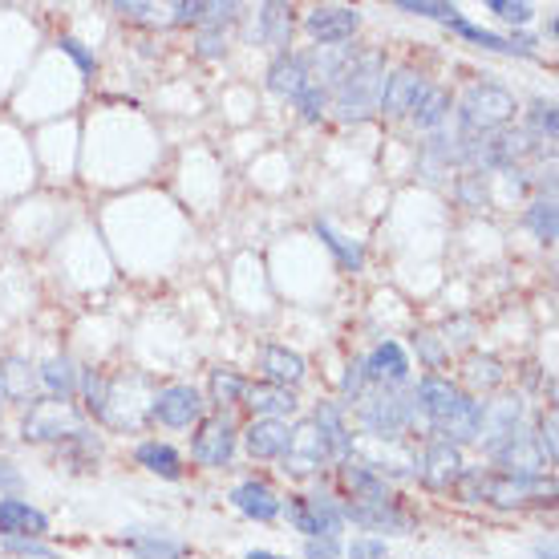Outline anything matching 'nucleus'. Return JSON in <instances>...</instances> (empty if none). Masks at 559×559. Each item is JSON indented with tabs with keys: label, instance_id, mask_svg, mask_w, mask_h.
I'll list each match as a JSON object with an SVG mask.
<instances>
[{
	"label": "nucleus",
	"instance_id": "nucleus-1",
	"mask_svg": "<svg viewBox=\"0 0 559 559\" xmlns=\"http://www.w3.org/2000/svg\"><path fill=\"white\" fill-rule=\"evenodd\" d=\"M462 495L466 503H490V507H527V503H551L556 499V478L547 475H503V471H478L462 475Z\"/></svg>",
	"mask_w": 559,
	"mask_h": 559
},
{
	"label": "nucleus",
	"instance_id": "nucleus-2",
	"mask_svg": "<svg viewBox=\"0 0 559 559\" xmlns=\"http://www.w3.org/2000/svg\"><path fill=\"white\" fill-rule=\"evenodd\" d=\"M381 90H385V61H381V53H357V61L345 70V78L333 85L329 106L336 110L341 122H365L381 106Z\"/></svg>",
	"mask_w": 559,
	"mask_h": 559
},
{
	"label": "nucleus",
	"instance_id": "nucleus-3",
	"mask_svg": "<svg viewBox=\"0 0 559 559\" xmlns=\"http://www.w3.org/2000/svg\"><path fill=\"white\" fill-rule=\"evenodd\" d=\"M357 426H361V438H378V442H402V433L414 426V393L402 390H381V385H369L357 402Z\"/></svg>",
	"mask_w": 559,
	"mask_h": 559
},
{
	"label": "nucleus",
	"instance_id": "nucleus-4",
	"mask_svg": "<svg viewBox=\"0 0 559 559\" xmlns=\"http://www.w3.org/2000/svg\"><path fill=\"white\" fill-rule=\"evenodd\" d=\"M515 94H507L503 85L475 82L459 102V134L462 139H483V134H499L507 122L515 118Z\"/></svg>",
	"mask_w": 559,
	"mask_h": 559
},
{
	"label": "nucleus",
	"instance_id": "nucleus-5",
	"mask_svg": "<svg viewBox=\"0 0 559 559\" xmlns=\"http://www.w3.org/2000/svg\"><path fill=\"white\" fill-rule=\"evenodd\" d=\"M21 438L25 442H90V426H85L82 409L73 402H33L21 421Z\"/></svg>",
	"mask_w": 559,
	"mask_h": 559
},
{
	"label": "nucleus",
	"instance_id": "nucleus-6",
	"mask_svg": "<svg viewBox=\"0 0 559 559\" xmlns=\"http://www.w3.org/2000/svg\"><path fill=\"white\" fill-rule=\"evenodd\" d=\"M324 462H329V447H324L317 421L305 418L296 421V426H288V447L280 454V471L288 478H312L321 475Z\"/></svg>",
	"mask_w": 559,
	"mask_h": 559
},
{
	"label": "nucleus",
	"instance_id": "nucleus-7",
	"mask_svg": "<svg viewBox=\"0 0 559 559\" xmlns=\"http://www.w3.org/2000/svg\"><path fill=\"white\" fill-rule=\"evenodd\" d=\"M236 421L227 414H215V418L199 421L195 438H191V459L207 471H224L227 462L236 459Z\"/></svg>",
	"mask_w": 559,
	"mask_h": 559
},
{
	"label": "nucleus",
	"instance_id": "nucleus-8",
	"mask_svg": "<svg viewBox=\"0 0 559 559\" xmlns=\"http://www.w3.org/2000/svg\"><path fill=\"white\" fill-rule=\"evenodd\" d=\"M203 409H207V402L195 385H163L151 402V418L163 421L167 430H191L203 421Z\"/></svg>",
	"mask_w": 559,
	"mask_h": 559
},
{
	"label": "nucleus",
	"instance_id": "nucleus-9",
	"mask_svg": "<svg viewBox=\"0 0 559 559\" xmlns=\"http://www.w3.org/2000/svg\"><path fill=\"white\" fill-rule=\"evenodd\" d=\"M462 475H466V462H462V450L442 442V438H433L430 447L421 450L418 459V478L426 483L430 490H450L459 487Z\"/></svg>",
	"mask_w": 559,
	"mask_h": 559
},
{
	"label": "nucleus",
	"instance_id": "nucleus-10",
	"mask_svg": "<svg viewBox=\"0 0 559 559\" xmlns=\"http://www.w3.org/2000/svg\"><path fill=\"white\" fill-rule=\"evenodd\" d=\"M308 37L317 45H345L357 37L361 28V13L357 9H345V4H321L305 16Z\"/></svg>",
	"mask_w": 559,
	"mask_h": 559
},
{
	"label": "nucleus",
	"instance_id": "nucleus-11",
	"mask_svg": "<svg viewBox=\"0 0 559 559\" xmlns=\"http://www.w3.org/2000/svg\"><path fill=\"white\" fill-rule=\"evenodd\" d=\"M487 454L495 466H503V475H544L547 471L532 430H519L511 438H503V442H495V447H487Z\"/></svg>",
	"mask_w": 559,
	"mask_h": 559
},
{
	"label": "nucleus",
	"instance_id": "nucleus-12",
	"mask_svg": "<svg viewBox=\"0 0 559 559\" xmlns=\"http://www.w3.org/2000/svg\"><path fill=\"white\" fill-rule=\"evenodd\" d=\"M341 511H345V523H357L361 532H385V535L409 532V515L393 503V499H385V503H361V499H349V503H341Z\"/></svg>",
	"mask_w": 559,
	"mask_h": 559
},
{
	"label": "nucleus",
	"instance_id": "nucleus-13",
	"mask_svg": "<svg viewBox=\"0 0 559 559\" xmlns=\"http://www.w3.org/2000/svg\"><path fill=\"white\" fill-rule=\"evenodd\" d=\"M365 378L381 390H402L409 381V357L397 341H381L378 349L365 357Z\"/></svg>",
	"mask_w": 559,
	"mask_h": 559
},
{
	"label": "nucleus",
	"instance_id": "nucleus-14",
	"mask_svg": "<svg viewBox=\"0 0 559 559\" xmlns=\"http://www.w3.org/2000/svg\"><path fill=\"white\" fill-rule=\"evenodd\" d=\"M450 33H459L462 41L478 45V49H487V53H507V57H535V37H499V33H490V28L475 25V21H466V16H454L450 21Z\"/></svg>",
	"mask_w": 559,
	"mask_h": 559
},
{
	"label": "nucleus",
	"instance_id": "nucleus-15",
	"mask_svg": "<svg viewBox=\"0 0 559 559\" xmlns=\"http://www.w3.org/2000/svg\"><path fill=\"white\" fill-rule=\"evenodd\" d=\"M0 535L4 539H45L49 535V519L25 499H0Z\"/></svg>",
	"mask_w": 559,
	"mask_h": 559
},
{
	"label": "nucleus",
	"instance_id": "nucleus-16",
	"mask_svg": "<svg viewBox=\"0 0 559 559\" xmlns=\"http://www.w3.org/2000/svg\"><path fill=\"white\" fill-rule=\"evenodd\" d=\"M243 406L252 409L255 418H276V421H288L300 409L293 390H284V385H272V381H248V390H243Z\"/></svg>",
	"mask_w": 559,
	"mask_h": 559
},
{
	"label": "nucleus",
	"instance_id": "nucleus-17",
	"mask_svg": "<svg viewBox=\"0 0 559 559\" xmlns=\"http://www.w3.org/2000/svg\"><path fill=\"white\" fill-rule=\"evenodd\" d=\"M426 90V78H421L418 70H393L390 78H385V90H381V106L378 110L385 114V118H406L409 110H414V102H418V94Z\"/></svg>",
	"mask_w": 559,
	"mask_h": 559
},
{
	"label": "nucleus",
	"instance_id": "nucleus-18",
	"mask_svg": "<svg viewBox=\"0 0 559 559\" xmlns=\"http://www.w3.org/2000/svg\"><path fill=\"white\" fill-rule=\"evenodd\" d=\"M231 503H236L239 515L255 519V523H272V519L280 515L284 499H280L276 490L267 487L264 478H248V483H239V487L231 490Z\"/></svg>",
	"mask_w": 559,
	"mask_h": 559
},
{
	"label": "nucleus",
	"instance_id": "nucleus-19",
	"mask_svg": "<svg viewBox=\"0 0 559 559\" xmlns=\"http://www.w3.org/2000/svg\"><path fill=\"white\" fill-rule=\"evenodd\" d=\"M288 447V421H276V418H252V426L243 430V450L260 462H272L284 454Z\"/></svg>",
	"mask_w": 559,
	"mask_h": 559
},
{
	"label": "nucleus",
	"instance_id": "nucleus-20",
	"mask_svg": "<svg viewBox=\"0 0 559 559\" xmlns=\"http://www.w3.org/2000/svg\"><path fill=\"white\" fill-rule=\"evenodd\" d=\"M312 421H317L324 447H329V459H333V462L349 459L353 433H349V426H345V409H341V402H321V406H317V414H312Z\"/></svg>",
	"mask_w": 559,
	"mask_h": 559
},
{
	"label": "nucleus",
	"instance_id": "nucleus-21",
	"mask_svg": "<svg viewBox=\"0 0 559 559\" xmlns=\"http://www.w3.org/2000/svg\"><path fill=\"white\" fill-rule=\"evenodd\" d=\"M260 369H264V378L272 385H284V390H296L308 373L305 357L296 349H288V345H267L264 357H260Z\"/></svg>",
	"mask_w": 559,
	"mask_h": 559
},
{
	"label": "nucleus",
	"instance_id": "nucleus-22",
	"mask_svg": "<svg viewBox=\"0 0 559 559\" xmlns=\"http://www.w3.org/2000/svg\"><path fill=\"white\" fill-rule=\"evenodd\" d=\"M308 82H312V78H308L305 53H280L276 61H272V70H267V90H272L276 98L293 102Z\"/></svg>",
	"mask_w": 559,
	"mask_h": 559
},
{
	"label": "nucleus",
	"instance_id": "nucleus-23",
	"mask_svg": "<svg viewBox=\"0 0 559 559\" xmlns=\"http://www.w3.org/2000/svg\"><path fill=\"white\" fill-rule=\"evenodd\" d=\"M37 373H33V365L25 357H9V361L0 365V397H9V402H21V406H33L37 402Z\"/></svg>",
	"mask_w": 559,
	"mask_h": 559
},
{
	"label": "nucleus",
	"instance_id": "nucleus-24",
	"mask_svg": "<svg viewBox=\"0 0 559 559\" xmlns=\"http://www.w3.org/2000/svg\"><path fill=\"white\" fill-rule=\"evenodd\" d=\"M341 483H345V490H349L353 499H361V503H385V499H390V483L353 459L341 462Z\"/></svg>",
	"mask_w": 559,
	"mask_h": 559
},
{
	"label": "nucleus",
	"instance_id": "nucleus-25",
	"mask_svg": "<svg viewBox=\"0 0 559 559\" xmlns=\"http://www.w3.org/2000/svg\"><path fill=\"white\" fill-rule=\"evenodd\" d=\"M118 544L127 547V551H134L139 559H182V556H187V547H182L179 539L158 535V532H142V527H134V532H122V535H118Z\"/></svg>",
	"mask_w": 559,
	"mask_h": 559
},
{
	"label": "nucleus",
	"instance_id": "nucleus-26",
	"mask_svg": "<svg viewBox=\"0 0 559 559\" xmlns=\"http://www.w3.org/2000/svg\"><path fill=\"white\" fill-rule=\"evenodd\" d=\"M134 459H139L142 471L167 478V483H179V478H182V454L170 447V442H158V438H151V442H139Z\"/></svg>",
	"mask_w": 559,
	"mask_h": 559
},
{
	"label": "nucleus",
	"instance_id": "nucleus-27",
	"mask_svg": "<svg viewBox=\"0 0 559 559\" xmlns=\"http://www.w3.org/2000/svg\"><path fill=\"white\" fill-rule=\"evenodd\" d=\"M450 94L442 90V85H430L426 82V90L418 94V102H414V110H409V118H414V127L418 130H442L450 118Z\"/></svg>",
	"mask_w": 559,
	"mask_h": 559
},
{
	"label": "nucleus",
	"instance_id": "nucleus-28",
	"mask_svg": "<svg viewBox=\"0 0 559 559\" xmlns=\"http://www.w3.org/2000/svg\"><path fill=\"white\" fill-rule=\"evenodd\" d=\"M37 381H41L53 402H70L73 393H78V369H73L70 357H49L37 369Z\"/></svg>",
	"mask_w": 559,
	"mask_h": 559
},
{
	"label": "nucleus",
	"instance_id": "nucleus-29",
	"mask_svg": "<svg viewBox=\"0 0 559 559\" xmlns=\"http://www.w3.org/2000/svg\"><path fill=\"white\" fill-rule=\"evenodd\" d=\"M317 236L324 239V248L336 255V264L345 267V272H361V264H365V252H361V243L357 239H349V236H341L329 219H317Z\"/></svg>",
	"mask_w": 559,
	"mask_h": 559
},
{
	"label": "nucleus",
	"instance_id": "nucleus-30",
	"mask_svg": "<svg viewBox=\"0 0 559 559\" xmlns=\"http://www.w3.org/2000/svg\"><path fill=\"white\" fill-rule=\"evenodd\" d=\"M293 9L288 4H264L260 9V37H264L267 45H276V49H284V45H293Z\"/></svg>",
	"mask_w": 559,
	"mask_h": 559
},
{
	"label": "nucleus",
	"instance_id": "nucleus-31",
	"mask_svg": "<svg viewBox=\"0 0 559 559\" xmlns=\"http://www.w3.org/2000/svg\"><path fill=\"white\" fill-rule=\"evenodd\" d=\"M308 511L317 519V532L329 535V539H341V527H345V511H341V499H333L329 490H317V495H305Z\"/></svg>",
	"mask_w": 559,
	"mask_h": 559
},
{
	"label": "nucleus",
	"instance_id": "nucleus-32",
	"mask_svg": "<svg viewBox=\"0 0 559 559\" xmlns=\"http://www.w3.org/2000/svg\"><path fill=\"white\" fill-rule=\"evenodd\" d=\"M211 402L219 406V414H227L231 406L243 402V390H248V381L239 378L236 369H211Z\"/></svg>",
	"mask_w": 559,
	"mask_h": 559
},
{
	"label": "nucleus",
	"instance_id": "nucleus-33",
	"mask_svg": "<svg viewBox=\"0 0 559 559\" xmlns=\"http://www.w3.org/2000/svg\"><path fill=\"white\" fill-rule=\"evenodd\" d=\"M527 227L535 231V239H539V243H556V236H559L556 199H551V195L532 199V207H527Z\"/></svg>",
	"mask_w": 559,
	"mask_h": 559
},
{
	"label": "nucleus",
	"instance_id": "nucleus-34",
	"mask_svg": "<svg viewBox=\"0 0 559 559\" xmlns=\"http://www.w3.org/2000/svg\"><path fill=\"white\" fill-rule=\"evenodd\" d=\"M503 365L495 361V357H487V353H483V357H471V361H466V385H471V390H499V385H503Z\"/></svg>",
	"mask_w": 559,
	"mask_h": 559
},
{
	"label": "nucleus",
	"instance_id": "nucleus-35",
	"mask_svg": "<svg viewBox=\"0 0 559 559\" xmlns=\"http://www.w3.org/2000/svg\"><path fill=\"white\" fill-rule=\"evenodd\" d=\"M78 390L85 393V409L94 414V418H106V393H110V381L102 378L98 369H85L82 378H78Z\"/></svg>",
	"mask_w": 559,
	"mask_h": 559
},
{
	"label": "nucleus",
	"instance_id": "nucleus-36",
	"mask_svg": "<svg viewBox=\"0 0 559 559\" xmlns=\"http://www.w3.org/2000/svg\"><path fill=\"white\" fill-rule=\"evenodd\" d=\"M365 390H369V378H365V357H353V361L345 365V378H341V409L357 406Z\"/></svg>",
	"mask_w": 559,
	"mask_h": 559
},
{
	"label": "nucleus",
	"instance_id": "nucleus-37",
	"mask_svg": "<svg viewBox=\"0 0 559 559\" xmlns=\"http://www.w3.org/2000/svg\"><path fill=\"white\" fill-rule=\"evenodd\" d=\"M293 102H296V110H300L305 122H321L324 114H329V90L317 85V82H308Z\"/></svg>",
	"mask_w": 559,
	"mask_h": 559
},
{
	"label": "nucleus",
	"instance_id": "nucleus-38",
	"mask_svg": "<svg viewBox=\"0 0 559 559\" xmlns=\"http://www.w3.org/2000/svg\"><path fill=\"white\" fill-rule=\"evenodd\" d=\"M397 13H409V16H426V21H454L459 9L447 4V0H397Z\"/></svg>",
	"mask_w": 559,
	"mask_h": 559
},
{
	"label": "nucleus",
	"instance_id": "nucleus-39",
	"mask_svg": "<svg viewBox=\"0 0 559 559\" xmlns=\"http://www.w3.org/2000/svg\"><path fill=\"white\" fill-rule=\"evenodd\" d=\"M459 199L466 203V207H487L490 203L487 175H483V170H466V175H459Z\"/></svg>",
	"mask_w": 559,
	"mask_h": 559
},
{
	"label": "nucleus",
	"instance_id": "nucleus-40",
	"mask_svg": "<svg viewBox=\"0 0 559 559\" xmlns=\"http://www.w3.org/2000/svg\"><path fill=\"white\" fill-rule=\"evenodd\" d=\"M280 515H288V523H293V532H300L305 539H317V519H312V511H308V499L305 495H293L288 499V507H280Z\"/></svg>",
	"mask_w": 559,
	"mask_h": 559
},
{
	"label": "nucleus",
	"instance_id": "nucleus-41",
	"mask_svg": "<svg viewBox=\"0 0 559 559\" xmlns=\"http://www.w3.org/2000/svg\"><path fill=\"white\" fill-rule=\"evenodd\" d=\"M556 102L551 98H539L532 106V130H527V134H532V139H539V142H556Z\"/></svg>",
	"mask_w": 559,
	"mask_h": 559
},
{
	"label": "nucleus",
	"instance_id": "nucleus-42",
	"mask_svg": "<svg viewBox=\"0 0 559 559\" xmlns=\"http://www.w3.org/2000/svg\"><path fill=\"white\" fill-rule=\"evenodd\" d=\"M414 349H418V357L430 365V369H442V365H447V345H442V336L418 333L414 336Z\"/></svg>",
	"mask_w": 559,
	"mask_h": 559
},
{
	"label": "nucleus",
	"instance_id": "nucleus-43",
	"mask_svg": "<svg viewBox=\"0 0 559 559\" xmlns=\"http://www.w3.org/2000/svg\"><path fill=\"white\" fill-rule=\"evenodd\" d=\"M535 447H539V454H544L547 466H556L559 450H556V414H544V421H539V430L532 433Z\"/></svg>",
	"mask_w": 559,
	"mask_h": 559
},
{
	"label": "nucleus",
	"instance_id": "nucleus-44",
	"mask_svg": "<svg viewBox=\"0 0 559 559\" xmlns=\"http://www.w3.org/2000/svg\"><path fill=\"white\" fill-rule=\"evenodd\" d=\"M487 9L499 16V21H507V25H527L532 13H535L532 4H523V0H519V4H511V0H490Z\"/></svg>",
	"mask_w": 559,
	"mask_h": 559
},
{
	"label": "nucleus",
	"instance_id": "nucleus-45",
	"mask_svg": "<svg viewBox=\"0 0 559 559\" xmlns=\"http://www.w3.org/2000/svg\"><path fill=\"white\" fill-rule=\"evenodd\" d=\"M345 556L349 559H390V547H385V539H378V535H361V539H353V544L345 547Z\"/></svg>",
	"mask_w": 559,
	"mask_h": 559
},
{
	"label": "nucleus",
	"instance_id": "nucleus-46",
	"mask_svg": "<svg viewBox=\"0 0 559 559\" xmlns=\"http://www.w3.org/2000/svg\"><path fill=\"white\" fill-rule=\"evenodd\" d=\"M61 53L73 57V66H78V70H82L85 78H94V70H98V57L90 53V49H85V45L78 41V37H61Z\"/></svg>",
	"mask_w": 559,
	"mask_h": 559
},
{
	"label": "nucleus",
	"instance_id": "nucleus-47",
	"mask_svg": "<svg viewBox=\"0 0 559 559\" xmlns=\"http://www.w3.org/2000/svg\"><path fill=\"white\" fill-rule=\"evenodd\" d=\"M345 547L341 539H329V535H317V539H305V559H341Z\"/></svg>",
	"mask_w": 559,
	"mask_h": 559
},
{
	"label": "nucleus",
	"instance_id": "nucleus-48",
	"mask_svg": "<svg viewBox=\"0 0 559 559\" xmlns=\"http://www.w3.org/2000/svg\"><path fill=\"white\" fill-rule=\"evenodd\" d=\"M4 547H9L13 556H41V559H53V547H45L41 539H4Z\"/></svg>",
	"mask_w": 559,
	"mask_h": 559
},
{
	"label": "nucleus",
	"instance_id": "nucleus-49",
	"mask_svg": "<svg viewBox=\"0 0 559 559\" xmlns=\"http://www.w3.org/2000/svg\"><path fill=\"white\" fill-rule=\"evenodd\" d=\"M224 33L215 28H199V57H224Z\"/></svg>",
	"mask_w": 559,
	"mask_h": 559
},
{
	"label": "nucleus",
	"instance_id": "nucleus-50",
	"mask_svg": "<svg viewBox=\"0 0 559 559\" xmlns=\"http://www.w3.org/2000/svg\"><path fill=\"white\" fill-rule=\"evenodd\" d=\"M21 487V471H16L13 462L0 459V490H16Z\"/></svg>",
	"mask_w": 559,
	"mask_h": 559
},
{
	"label": "nucleus",
	"instance_id": "nucleus-51",
	"mask_svg": "<svg viewBox=\"0 0 559 559\" xmlns=\"http://www.w3.org/2000/svg\"><path fill=\"white\" fill-rule=\"evenodd\" d=\"M118 13L122 16H146V13H154L151 4H118Z\"/></svg>",
	"mask_w": 559,
	"mask_h": 559
},
{
	"label": "nucleus",
	"instance_id": "nucleus-52",
	"mask_svg": "<svg viewBox=\"0 0 559 559\" xmlns=\"http://www.w3.org/2000/svg\"><path fill=\"white\" fill-rule=\"evenodd\" d=\"M243 559H288V556H276V551H260V547H255V551H248Z\"/></svg>",
	"mask_w": 559,
	"mask_h": 559
},
{
	"label": "nucleus",
	"instance_id": "nucleus-53",
	"mask_svg": "<svg viewBox=\"0 0 559 559\" xmlns=\"http://www.w3.org/2000/svg\"><path fill=\"white\" fill-rule=\"evenodd\" d=\"M535 556H539V559H556V544H539V547H535Z\"/></svg>",
	"mask_w": 559,
	"mask_h": 559
}]
</instances>
